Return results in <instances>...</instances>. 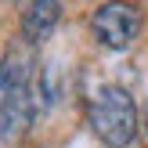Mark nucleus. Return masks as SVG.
<instances>
[{"mask_svg": "<svg viewBox=\"0 0 148 148\" xmlns=\"http://www.w3.org/2000/svg\"><path fill=\"white\" fill-rule=\"evenodd\" d=\"M58 22H62V0H29L22 7V43L25 47L47 43Z\"/></svg>", "mask_w": 148, "mask_h": 148, "instance_id": "20e7f679", "label": "nucleus"}, {"mask_svg": "<svg viewBox=\"0 0 148 148\" xmlns=\"http://www.w3.org/2000/svg\"><path fill=\"white\" fill-rule=\"evenodd\" d=\"M87 123L105 148H130L137 141V105L130 90L105 83L87 101Z\"/></svg>", "mask_w": 148, "mask_h": 148, "instance_id": "f03ea898", "label": "nucleus"}, {"mask_svg": "<svg viewBox=\"0 0 148 148\" xmlns=\"http://www.w3.org/2000/svg\"><path fill=\"white\" fill-rule=\"evenodd\" d=\"M90 33L105 51H127L141 33V11L130 0H105L90 14Z\"/></svg>", "mask_w": 148, "mask_h": 148, "instance_id": "7ed1b4c3", "label": "nucleus"}, {"mask_svg": "<svg viewBox=\"0 0 148 148\" xmlns=\"http://www.w3.org/2000/svg\"><path fill=\"white\" fill-rule=\"evenodd\" d=\"M40 105L43 101L33 79V58H29L25 43L7 47L4 62H0V145L18 141L33 127Z\"/></svg>", "mask_w": 148, "mask_h": 148, "instance_id": "f257e3e1", "label": "nucleus"}]
</instances>
